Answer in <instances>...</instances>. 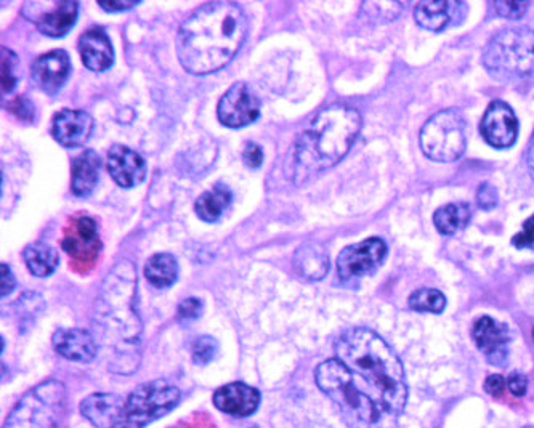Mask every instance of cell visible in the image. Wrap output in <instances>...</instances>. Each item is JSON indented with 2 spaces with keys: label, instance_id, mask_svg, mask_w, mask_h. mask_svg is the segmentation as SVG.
<instances>
[{
  "label": "cell",
  "instance_id": "6da1fadb",
  "mask_svg": "<svg viewBox=\"0 0 534 428\" xmlns=\"http://www.w3.org/2000/svg\"><path fill=\"white\" fill-rule=\"evenodd\" d=\"M247 17L239 5L209 2L183 21L177 36L178 60L191 74H211L227 66L244 44Z\"/></svg>",
  "mask_w": 534,
  "mask_h": 428
},
{
  "label": "cell",
  "instance_id": "7a4b0ae2",
  "mask_svg": "<svg viewBox=\"0 0 534 428\" xmlns=\"http://www.w3.org/2000/svg\"><path fill=\"white\" fill-rule=\"evenodd\" d=\"M137 273L130 262H121L106 276L95 305L97 340L111 350L110 369L130 376L140 366L142 323L135 310Z\"/></svg>",
  "mask_w": 534,
  "mask_h": 428
},
{
  "label": "cell",
  "instance_id": "3957f363",
  "mask_svg": "<svg viewBox=\"0 0 534 428\" xmlns=\"http://www.w3.org/2000/svg\"><path fill=\"white\" fill-rule=\"evenodd\" d=\"M337 360L352 372L360 385L381 408L397 419L408 403L405 368L397 353L376 332L350 329L336 344Z\"/></svg>",
  "mask_w": 534,
  "mask_h": 428
},
{
  "label": "cell",
  "instance_id": "277c9868",
  "mask_svg": "<svg viewBox=\"0 0 534 428\" xmlns=\"http://www.w3.org/2000/svg\"><path fill=\"white\" fill-rule=\"evenodd\" d=\"M361 130V116L347 105L328 106L316 114L294 146V169L300 178L331 169L347 156Z\"/></svg>",
  "mask_w": 534,
  "mask_h": 428
},
{
  "label": "cell",
  "instance_id": "5b68a950",
  "mask_svg": "<svg viewBox=\"0 0 534 428\" xmlns=\"http://www.w3.org/2000/svg\"><path fill=\"white\" fill-rule=\"evenodd\" d=\"M315 379L321 392L336 404L348 427L392 428L395 424V417L356 384L352 372L339 360L321 363L316 368Z\"/></svg>",
  "mask_w": 534,
  "mask_h": 428
},
{
  "label": "cell",
  "instance_id": "8992f818",
  "mask_svg": "<svg viewBox=\"0 0 534 428\" xmlns=\"http://www.w3.org/2000/svg\"><path fill=\"white\" fill-rule=\"evenodd\" d=\"M483 65L499 81H518L534 74V31L504 29L486 47Z\"/></svg>",
  "mask_w": 534,
  "mask_h": 428
},
{
  "label": "cell",
  "instance_id": "52a82bcc",
  "mask_svg": "<svg viewBox=\"0 0 534 428\" xmlns=\"http://www.w3.org/2000/svg\"><path fill=\"white\" fill-rule=\"evenodd\" d=\"M68 393L58 380L29 390L5 420L4 428H55L65 417Z\"/></svg>",
  "mask_w": 534,
  "mask_h": 428
},
{
  "label": "cell",
  "instance_id": "ba28073f",
  "mask_svg": "<svg viewBox=\"0 0 534 428\" xmlns=\"http://www.w3.org/2000/svg\"><path fill=\"white\" fill-rule=\"evenodd\" d=\"M180 401V390L164 380L135 388L126 400V409L114 428H145L167 416Z\"/></svg>",
  "mask_w": 534,
  "mask_h": 428
},
{
  "label": "cell",
  "instance_id": "9c48e42d",
  "mask_svg": "<svg viewBox=\"0 0 534 428\" xmlns=\"http://www.w3.org/2000/svg\"><path fill=\"white\" fill-rule=\"evenodd\" d=\"M421 148L435 162H454L466 151V124L456 110L435 114L421 130Z\"/></svg>",
  "mask_w": 534,
  "mask_h": 428
},
{
  "label": "cell",
  "instance_id": "30bf717a",
  "mask_svg": "<svg viewBox=\"0 0 534 428\" xmlns=\"http://www.w3.org/2000/svg\"><path fill=\"white\" fill-rule=\"evenodd\" d=\"M61 247L69 255V265L74 271L82 275L89 273L102 252L97 222L90 215H73L63 230Z\"/></svg>",
  "mask_w": 534,
  "mask_h": 428
},
{
  "label": "cell",
  "instance_id": "8fae6325",
  "mask_svg": "<svg viewBox=\"0 0 534 428\" xmlns=\"http://www.w3.org/2000/svg\"><path fill=\"white\" fill-rule=\"evenodd\" d=\"M387 244L379 238H369L358 244L345 247L337 259V270L342 281H355L373 275L384 263Z\"/></svg>",
  "mask_w": 534,
  "mask_h": 428
},
{
  "label": "cell",
  "instance_id": "7c38bea8",
  "mask_svg": "<svg viewBox=\"0 0 534 428\" xmlns=\"http://www.w3.org/2000/svg\"><path fill=\"white\" fill-rule=\"evenodd\" d=\"M260 114V100L249 85L236 82L223 93L217 106V116L223 126L241 129L257 121Z\"/></svg>",
  "mask_w": 534,
  "mask_h": 428
},
{
  "label": "cell",
  "instance_id": "4fadbf2b",
  "mask_svg": "<svg viewBox=\"0 0 534 428\" xmlns=\"http://www.w3.org/2000/svg\"><path fill=\"white\" fill-rule=\"evenodd\" d=\"M480 132L488 145L498 150L510 148L518 137V121L512 108L504 101H493L483 116Z\"/></svg>",
  "mask_w": 534,
  "mask_h": 428
},
{
  "label": "cell",
  "instance_id": "5bb4252c",
  "mask_svg": "<svg viewBox=\"0 0 534 428\" xmlns=\"http://www.w3.org/2000/svg\"><path fill=\"white\" fill-rule=\"evenodd\" d=\"M472 337L488 363L493 366L506 364L510 342V331L506 324L499 323L490 316H483L475 321Z\"/></svg>",
  "mask_w": 534,
  "mask_h": 428
},
{
  "label": "cell",
  "instance_id": "9a60e30c",
  "mask_svg": "<svg viewBox=\"0 0 534 428\" xmlns=\"http://www.w3.org/2000/svg\"><path fill=\"white\" fill-rule=\"evenodd\" d=\"M467 15L464 2H448V0H425L419 2L414 10V18L421 28L440 33L450 26L461 25Z\"/></svg>",
  "mask_w": 534,
  "mask_h": 428
},
{
  "label": "cell",
  "instance_id": "2e32d148",
  "mask_svg": "<svg viewBox=\"0 0 534 428\" xmlns=\"http://www.w3.org/2000/svg\"><path fill=\"white\" fill-rule=\"evenodd\" d=\"M106 167L114 182L122 188H134L146 177L145 159L137 151L124 145L111 146Z\"/></svg>",
  "mask_w": 534,
  "mask_h": 428
},
{
  "label": "cell",
  "instance_id": "e0dca14e",
  "mask_svg": "<svg viewBox=\"0 0 534 428\" xmlns=\"http://www.w3.org/2000/svg\"><path fill=\"white\" fill-rule=\"evenodd\" d=\"M94 130V119L81 110H63L55 114L52 135L61 146L76 148L89 140Z\"/></svg>",
  "mask_w": 534,
  "mask_h": 428
},
{
  "label": "cell",
  "instance_id": "ac0fdd59",
  "mask_svg": "<svg viewBox=\"0 0 534 428\" xmlns=\"http://www.w3.org/2000/svg\"><path fill=\"white\" fill-rule=\"evenodd\" d=\"M126 409V400L116 393H94L81 403V414L97 428H114Z\"/></svg>",
  "mask_w": 534,
  "mask_h": 428
},
{
  "label": "cell",
  "instance_id": "d6986e66",
  "mask_svg": "<svg viewBox=\"0 0 534 428\" xmlns=\"http://www.w3.org/2000/svg\"><path fill=\"white\" fill-rule=\"evenodd\" d=\"M214 404L215 408L230 416L247 417L259 408L260 393L243 382H233L215 392Z\"/></svg>",
  "mask_w": 534,
  "mask_h": 428
},
{
  "label": "cell",
  "instance_id": "ffe728a7",
  "mask_svg": "<svg viewBox=\"0 0 534 428\" xmlns=\"http://www.w3.org/2000/svg\"><path fill=\"white\" fill-rule=\"evenodd\" d=\"M71 71V61L65 50H52L37 58L33 65L36 84L50 95L60 92Z\"/></svg>",
  "mask_w": 534,
  "mask_h": 428
},
{
  "label": "cell",
  "instance_id": "44dd1931",
  "mask_svg": "<svg viewBox=\"0 0 534 428\" xmlns=\"http://www.w3.org/2000/svg\"><path fill=\"white\" fill-rule=\"evenodd\" d=\"M53 347L63 358L76 363H92L98 353L97 339L84 329H60L53 336Z\"/></svg>",
  "mask_w": 534,
  "mask_h": 428
},
{
  "label": "cell",
  "instance_id": "7402d4cb",
  "mask_svg": "<svg viewBox=\"0 0 534 428\" xmlns=\"http://www.w3.org/2000/svg\"><path fill=\"white\" fill-rule=\"evenodd\" d=\"M79 52L82 61L90 71H105L114 61L113 44L102 28H90L85 31L79 41Z\"/></svg>",
  "mask_w": 534,
  "mask_h": 428
},
{
  "label": "cell",
  "instance_id": "603a6c76",
  "mask_svg": "<svg viewBox=\"0 0 534 428\" xmlns=\"http://www.w3.org/2000/svg\"><path fill=\"white\" fill-rule=\"evenodd\" d=\"M79 13V4L74 0H61L49 4V9L34 15L37 29L49 37H63L73 28Z\"/></svg>",
  "mask_w": 534,
  "mask_h": 428
},
{
  "label": "cell",
  "instance_id": "cb8c5ba5",
  "mask_svg": "<svg viewBox=\"0 0 534 428\" xmlns=\"http://www.w3.org/2000/svg\"><path fill=\"white\" fill-rule=\"evenodd\" d=\"M294 270L297 275L308 281H320L328 275L329 257L328 252L321 244L308 243L297 249L294 254Z\"/></svg>",
  "mask_w": 534,
  "mask_h": 428
},
{
  "label": "cell",
  "instance_id": "d4e9b609",
  "mask_svg": "<svg viewBox=\"0 0 534 428\" xmlns=\"http://www.w3.org/2000/svg\"><path fill=\"white\" fill-rule=\"evenodd\" d=\"M100 175V158L95 151L87 150L73 161L71 188L79 198L89 196L95 190Z\"/></svg>",
  "mask_w": 534,
  "mask_h": 428
},
{
  "label": "cell",
  "instance_id": "484cf974",
  "mask_svg": "<svg viewBox=\"0 0 534 428\" xmlns=\"http://www.w3.org/2000/svg\"><path fill=\"white\" fill-rule=\"evenodd\" d=\"M231 199H233V194H231L230 188L219 183L212 190L199 196L195 204L196 214L204 222H217L230 206Z\"/></svg>",
  "mask_w": 534,
  "mask_h": 428
},
{
  "label": "cell",
  "instance_id": "4316f807",
  "mask_svg": "<svg viewBox=\"0 0 534 428\" xmlns=\"http://www.w3.org/2000/svg\"><path fill=\"white\" fill-rule=\"evenodd\" d=\"M470 215H472V210H470L469 204L453 202V204L440 207L433 214V223L441 235L453 236L469 225Z\"/></svg>",
  "mask_w": 534,
  "mask_h": 428
},
{
  "label": "cell",
  "instance_id": "83f0119b",
  "mask_svg": "<svg viewBox=\"0 0 534 428\" xmlns=\"http://www.w3.org/2000/svg\"><path fill=\"white\" fill-rule=\"evenodd\" d=\"M23 257H25L29 271L37 278H47L53 275L60 263L58 252L44 243L29 244L23 252Z\"/></svg>",
  "mask_w": 534,
  "mask_h": 428
},
{
  "label": "cell",
  "instance_id": "f1b7e54d",
  "mask_svg": "<svg viewBox=\"0 0 534 428\" xmlns=\"http://www.w3.org/2000/svg\"><path fill=\"white\" fill-rule=\"evenodd\" d=\"M145 276L158 289H166L175 284L178 278V263L174 255L154 254L146 262Z\"/></svg>",
  "mask_w": 534,
  "mask_h": 428
},
{
  "label": "cell",
  "instance_id": "f546056e",
  "mask_svg": "<svg viewBox=\"0 0 534 428\" xmlns=\"http://www.w3.org/2000/svg\"><path fill=\"white\" fill-rule=\"evenodd\" d=\"M446 307V297L437 289H419L409 297V308L424 313H443Z\"/></svg>",
  "mask_w": 534,
  "mask_h": 428
},
{
  "label": "cell",
  "instance_id": "4dcf8cb0",
  "mask_svg": "<svg viewBox=\"0 0 534 428\" xmlns=\"http://www.w3.org/2000/svg\"><path fill=\"white\" fill-rule=\"evenodd\" d=\"M405 5L400 2H368L363 4V13L368 20L374 23H390L397 20Z\"/></svg>",
  "mask_w": 534,
  "mask_h": 428
},
{
  "label": "cell",
  "instance_id": "1f68e13d",
  "mask_svg": "<svg viewBox=\"0 0 534 428\" xmlns=\"http://www.w3.org/2000/svg\"><path fill=\"white\" fill-rule=\"evenodd\" d=\"M219 342L211 336H201L191 345V356L199 366H206L217 358Z\"/></svg>",
  "mask_w": 534,
  "mask_h": 428
},
{
  "label": "cell",
  "instance_id": "d6a6232c",
  "mask_svg": "<svg viewBox=\"0 0 534 428\" xmlns=\"http://www.w3.org/2000/svg\"><path fill=\"white\" fill-rule=\"evenodd\" d=\"M13 63H17L15 53L2 47V90L4 93L12 92L18 82L17 76L13 73V68H15Z\"/></svg>",
  "mask_w": 534,
  "mask_h": 428
},
{
  "label": "cell",
  "instance_id": "836d02e7",
  "mask_svg": "<svg viewBox=\"0 0 534 428\" xmlns=\"http://www.w3.org/2000/svg\"><path fill=\"white\" fill-rule=\"evenodd\" d=\"M528 7H530V2H518V0H512V2H494L496 13H498L499 17L507 18V20H518V18H522Z\"/></svg>",
  "mask_w": 534,
  "mask_h": 428
},
{
  "label": "cell",
  "instance_id": "e575fe53",
  "mask_svg": "<svg viewBox=\"0 0 534 428\" xmlns=\"http://www.w3.org/2000/svg\"><path fill=\"white\" fill-rule=\"evenodd\" d=\"M203 313V302L195 297H190V299L183 300L180 305H178V319H183V321H191V319H198Z\"/></svg>",
  "mask_w": 534,
  "mask_h": 428
},
{
  "label": "cell",
  "instance_id": "d590c367",
  "mask_svg": "<svg viewBox=\"0 0 534 428\" xmlns=\"http://www.w3.org/2000/svg\"><path fill=\"white\" fill-rule=\"evenodd\" d=\"M477 202L480 209H494V207L498 206V191L491 183H483L478 188Z\"/></svg>",
  "mask_w": 534,
  "mask_h": 428
},
{
  "label": "cell",
  "instance_id": "8d00e7d4",
  "mask_svg": "<svg viewBox=\"0 0 534 428\" xmlns=\"http://www.w3.org/2000/svg\"><path fill=\"white\" fill-rule=\"evenodd\" d=\"M512 244L517 249H530L534 246V215L523 223L522 231L512 238Z\"/></svg>",
  "mask_w": 534,
  "mask_h": 428
},
{
  "label": "cell",
  "instance_id": "74e56055",
  "mask_svg": "<svg viewBox=\"0 0 534 428\" xmlns=\"http://www.w3.org/2000/svg\"><path fill=\"white\" fill-rule=\"evenodd\" d=\"M243 159L246 162V166L257 169V167L262 166L263 162L262 148L259 145H255V143H247L243 151Z\"/></svg>",
  "mask_w": 534,
  "mask_h": 428
},
{
  "label": "cell",
  "instance_id": "f35d334b",
  "mask_svg": "<svg viewBox=\"0 0 534 428\" xmlns=\"http://www.w3.org/2000/svg\"><path fill=\"white\" fill-rule=\"evenodd\" d=\"M507 387H509L512 395L520 398V396H523L526 393V388H528V379H526L523 374H520V372H512V374L509 376V379H507Z\"/></svg>",
  "mask_w": 534,
  "mask_h": 428
},
{
  "label": "cell",
  "instance_id": "ab89813d",
  "mask_svg": "<svg viewBox=\"0 0 534 428\" xmlns=\"http://www.w3.org/2000/svg\"><path fill=\"white\" fill-rule=\"evenodd\" d=\"M10 111L21 119L34 118V108L31 106V101L25 100V98H17V100L12 101Z\"/></svg>",
  "mask_w": 534,
  "mask_h": 428
},
{
  "label": "cell",
  "instance_id": "60d3db41",
  "mask_svg": "<svg viewBox=\"0 0 534 428\" xmlns=\"http://www.w3.org/2000/svg\"><path fill=\"white\" fill-rule=\"evenodd\" d=\"M507 380L504 377L499 376V374H493V376L488 377L485 382V390L490 393L491 396H499L504 392L506 388Z\"/></svg>",
  "mask_w": 534,
  "mask_h": 428
},
{
  "label": "cell",
  "instance_id": "b9f144b4",
  "mask_svg": "<svg viewBox=\"0 0 534 428\" xmlns=\"http://www.w3.org/2000/svg\"><path fill=\"white\" fill-rule=\"evenodd\" d=\"M2 279H0V286H2V297H7L10 292L15 289V278H13L12 270L9 265L2 263Z\"/></svg>",
  "mask_w": 534,
  "mask_h": 428
},
{
  "label": "cell",
  "instance_id": "7bdbcfd3",
  "mask_svg": "<svg viewBox=\"0 0 534 428\" xmlns=\"http://www.w3.org/2000/svg\"><path fill=\"white\" fill-rule=\"evenodd\" d=\"M138 2H127V0H111V2H100V7L106 12H122V10L132 9Z\"/></svg>",
  "mask_w": 534,
  "mask_h": 428
},
{
  "label": "cell",
  "instance_id": "ee69618b",
  "mask_svg": "<svg viewBox=\"0 0 534 428\" xmlns=\"http://www.w3.org/2000/svg\"><path fill=\"white\" fill-rule=\"evenodd\" d=\"M526 159H528V167H530L531 175L534 178V134L531 138L530 146H528V153H526Z\"/></svg>",
  "mask_w": 534,
  "mask_h": 428
},
{
  "label": "cell",
  "instance_id": "f6af8a7d",
  "mask_svg": "<svg viewBox=\"0 0 534 428\" xmlns=\"http://www.w3.org/2000/svg\"><path fill=\"white\" fill-rule=\"evenodd\" d=\"M533 334H534V331H533Z\"/></svg>",
  "mask_w": 534,
  "mask_h": 428
}]
</instances>
